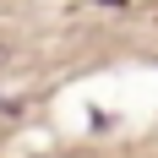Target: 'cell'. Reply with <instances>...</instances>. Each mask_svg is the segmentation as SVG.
I'll use <instances>...</instances> for the list:
<instances>
[{"label": "cell", "mask_w": 158, "mask_h": 158, "mask_svg": "<svg viewBox=\"0 0 158 158\" xmlns=\"http://www.w3.org/2000/svg\"><path fill=\"white\" fill-rule=\"evenodd\" d=\"M0 65H11V49H6V44H0Z\"/></svg>", "instance_id": "1"}]
</instances>
